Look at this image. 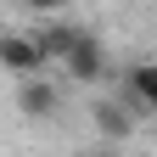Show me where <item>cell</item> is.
<instances>
[{
	"label": "cell",
	"mask_w": 157,
	"mask_h": 157,
	"mask_svg": "<svg viewBox=\"0 0 157 157\" xmlns=\"http://www.w3.org/2000/svg\"><path fill=\"white\" fill-rule=\"evenodd\" d=\"M95 157H124V151H95Z\"/></svg>",
	"instance_id": "cell-7"
},
{
	"label": "cell",
	"mask_w": 157,
	"mask_h": 157,
	"mask_svg": "<svg viewBox=\"0 0 157 157\" xmlns=\"http://www.w3.org/2000/svg\"><path fill=\"white\" fill-rule=\"evenodd\" d=\"M23 11H34V17H62L67 11V0H17Z\"/></svg>",
	"instance_id": "cell-6"
},
{
	"label": "cell",
	"mask_w": 157,
	"mask_h": 157,
	"mask_svg": "<svg viewBox=\"0 0 157 157\" xmlns=\"http://www.w3.org/2000/svg\"><path fill=\"white\" fill-rule=\"evenodd\" d=\"M0 73L11 78H28V73H51L45 51H39V39L28 28H0Z\"/></svg>",
	"instance_id": "cell-3"
},
{
	"label": "cell",
	"mask_w": 157,
	"mask_h": 157,
	"mask_svg": "<svg viewBox=\"0 0 157 157\" xmlns=\"http://www.w3.org/2000/svg\"><path fill=\"white\" fill-rule=\"evenodd\" d=\"M90 124H95V135H101V140H112V146H124L129 135L140 129V124H135V118L118 107V101H95V107H90Z\"/></svg>",
	"instance_id": "cell-5"
},
{
	"label": "cell",
	"mask_w": 157,
	"mask_h": 157,
	"mask_svg": "<svg viewBox=\"0 0 157 157\" xmlns=\"http://www.w3.org/2000/svg\"><path fill=\"white\" fill-rule=\"evenodd\" d=\"M56 107H62V90L51 84V73H28V78H17V112H23L28 124L56 118Z\"/></svg>",
	"instance_id": "cell-4"
},
{
	"label": "cell",
	"mask_w": 157,
	"mask_h": 157,
	"mask_svg": "<svg viewBox=\"0 0 157 157\" xmlns=\"http://www.w3.org/2000/svg\"><path fill=\"white\" fill-rule=\"evenodd\" d=\"M112 84H118L112 101L124 107L135 124H146V118L157 112V67H151V62H124V67H112Z\"/></svg>",
	"instance_id": "cell-2"
},
{
	"label": "cell",
	"mask_w": 157,
	"mask_h": 157,
	"mask_svg": "<svg viewBox=\"0 0 157 157\" xmlns=\"http://www.w3.org/2000/svg\"><path fill=\"white\" fill-rule=\"evenodd\" d=\"M56 67H62V73L73 78V84H107L118 62H112V51L101 45V34L78 28V39H73V45L62 51V62H56Z\"/></svg>",
	"instance_id": "cell-1"
}]
</instances>
